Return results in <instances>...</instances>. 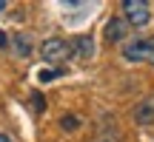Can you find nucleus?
Segmentation results:
<instances>
[{
    "label": "nucleus",
    "mask_w": 154,
    "mask_h": 142,
    "mask_svg": "<svg viewBox=\"0 0 154 142\" xmlns=\"http://www.w3.org/2000/svg\"><path fill=\"white\" fill-rule=\"evenodd\" d=\"M14 51L20 57H29V51H32V43H29L26 34H14Z\"/></svg>",
    "instance_id": "nucleus-7"
},
{
    "label": "nucleus",
    "mask_w": 154,
    "mask_h": 142,
    "mask_svg": "<svg viewBox=\"0 0 154 142\" xmlns=\"http://www.w3.org/2000/svg\"><path fill=\"white\" fill-rule=\"evenodd\" d=\"M0 142H14V139H11L9 134H3V131H0Z\"/></svg>",
    "instance_id": "nucleus-12"
},
{
    "label": "nucleus",
    "mask_w": 154,
    "mask_h": 142,
    "mask_svg": "<svg viewBox=\"0 0 154 142\" xmlns=\"http://www.w3.org/2000/svg\"><path fill=\"white\" fill-rule=\"evenodd\" d=\"M97 142H117V139H111V137H103V139H97Z\"/></svg>",
    "instance_id": "nucleus-13"
},
{
    "label": "nucleus",
    "mask_w": 154,
    "mask_h": 142,
    "mask_svg": "<svg viewBox=\"0 0 154 142\" xmlns=\"http://www.w3.org/2000/svg\"><path fill=\"white\" fill-rule=\"evenodd\" d=\"M72 54L74 57H80V60H91L94 57V40H91V34H80V37L72 43Z\"/></svg>",
    "instance_id": "nucleus-5"
},
{
    "label": "nucleus",
    "mask_w": 154,
    "mask_h": 142,
    "mask_svg": "<svg viewBox=\"0 0 154 142\" xmlns=\"http://www.w3.org/2000/svg\"><path fill=\"white\" fill-rule=\"evenodd\" d=\"M134 120H137V125H154V97L143 99V102L134 108Z\"/></svg>",
    "instance_id": "nucleus-6"
},
{
    "label": "nucleus",
    "mask_w": 154,
    "mask_h": 142,
    "mask_svg": "<svg viewBox=\"0 0 154 142\" xmlns=\"http://www.w3.org/2000/svg\"><path fill=\"white\" fill-rule=\"evenodd\" d=\"M32 108H34V111H46V97H43L40 91L32 94Z\"/></svg>",
    "instance_id": "nucleus-10"
},
{
    "label": "nucleus",
    "mask_w": 154,
    "mask_h": 142,
    "mask_svg": "<svg viewBox=\"0 0 154 142\" xmlns=\"http://www.w3.org/2000/svg\"><path fill=\"white\" fill-rule=\"evenodd\" d=\"M63 74V68H40V80H43V82H51V80H57V77H60Z\"/></svg>",
    "instance_id": "nucleus-9"
},
{
    "label": "nucleus",
    "mask_w": 154,
    "mask_h": 142,
    "mask_svg": "<svg viewBox=\"0 0 154 142\" xmlns=\"http://www.w3.org/2000/svg\"><path fill=\"white\" fill-rule=\"evenodd\" d=\"M3 9H6V0H0V11H3Z\"/></svg>",
    "instance_id": "nucleus-14"
},
{
    "label": "nucleus",
    "mask_w": 154,
    "mask_h": 142,
    "mask_svg": "<svg viewBox=\"0 0 154 142\" xmlns=\"http://www.w3.org/2000/svg\"><path fill=\"white\" fill-rule=\"evenodd\" d=\"M123 11H126L123 20H126L128 26H134V28L146 26V23L151 20V11H149V3H146V0H123Z\"/></svg>",
    "instance_id": "nucleus-2"
},
{
    "label": "nucleus",
    "mask_w": 154,
    "mask_h": 142,
    "mask_svg": "<svg viewBox=\"0 0 154 142\" xmlns=\"http://www.w3.org/2000/svg\"><path fill=\"white\" fill-rule=\"evenodd\" d=\"M123 57L128 63H151L154 66V37H146V40H131V43L123 46Z\"/></svg>",
    "instance_id": "nucleus-1"
},
{
    "label": "nucleus",
    "mask_w": 154,
    "mask_h": 142,
    "mask_svg": "<svg viewBox=\"0 0 154 142\" xmlns=\"http://www.w3.org/2000/svg\"><path fill=\"white\" fill-rule=\"evenodd\" d=\"M60 128L63 131H77V128H80V120H77L74 114H63L60 117Z\"/></svg>",
    "instance_id": "nucleus-8"
},
{
    "label": "nucleus",
    "mask_w": 154,
    "mask_h": 142,
    "mask_svg": "<svg viewBox=\"0 0 154 142\" xmlns=\"http://www.w3.org/2000/svg\"><path fill=\"white\" fill-rule=\"evenodd\" d=\"M40 51H43V57L49 63H63V60L72 57V43H66L63 37H49L40 46Z\"/></svg>",
    "instance_id": "nucleus-3"
},
{
    "label": "nucleus",
    "mask_w": 154,
    "mask_h": 142,
    "mask_svg": "<svg viewBox=\"0 0 154 142\" xmlns=\"http://www.w3.org/2000/svg\"><path fill=\"white\" fill-rule=\"evenodd\" d=\"M6 43H9V37H6V31H0V49H3Z\"/></svg>",
    "instance_id": "nucleus-11"
},
{
    "label": "nucleus",
    "mask_w": 154,
    "mask_h": 142,
    "mask_svg": "<svg viewBox=\"0 0 154 142\" xmlns=\"http://www.w3.org/2000/svg\"><path fill=\"white\" fill-rule=\"evenodd\" d=\"M103 34H106V40H109V43H126L128 34H131V26H128L123 17H111V20L106 23Z\"/></svg>",
    "instance_id": "nucleus-4"
}]
</instances>
